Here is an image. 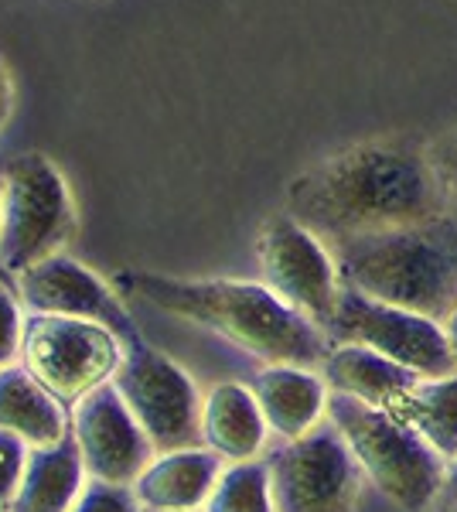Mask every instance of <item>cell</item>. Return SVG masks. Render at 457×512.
<instances>
[{
    "instance_id": "cell-1",
    "label": "cell",
    "mask_w": 457,
    "mask_h": 512,
    "mask_svg": "<svg viewBox=\"0 0 457 512\" xmlns=\"http://www.w3.org/2000/svg\"><path fill=\"white\" fill-rule=\"evenodd\" d=\"M287 216L338 250L352 239L447 216V202L427 147L372 140L304 171L287 192Z\"/></svg>"
},
{
    "instance_id": "cell-2",
    "label": "cell",
    "mask_w": 457,
    "mask_h": 512,
    "mask_svg": "<svg viewBox=\"0 0 457 512\" xmlns=\"http://www.w3.org/2000/svg\"><path fill=\"white\" fill-rule=\"evenodd\" d=\"M113 287L140 294L147 304L174 318L209 328L267 366H301L318 373L335 345L324 328L297 315L270 287L253 280H185L127 270L116 277Z\"/></svg>"
},
{
    "instance_id": "cell-3",
    "label": "cell",
    "mask_w": 457,
    "mask_h": 512,
    "mask_svg": "<svg viewBox=\"0 0 457 512\" xmlns=\"http://www.w3.org/2000/svg\"><path fill=\"white\" fill-rule=\"evenodd\" d=\"M342 284L437 325L457 311V219L437 216L331 250Z\"/></svg>"
},
{
    "instance_id": "cell-4",
    "label": "cell",
    "mask_w": 457,
    "mask_h": 512,
    "mask_svg": "<svg viewBox=\"0 0 457 512\" xmlns=\"http://www.w3.org/2000/svg\"><path fill=\"white\" fill-rule=\"evenodd\" d=\"M328 420L345 437L362 475L396 509L430 512L440 506L447 461L396 410H382L355 400V396L331 393Z\"/></svg>"
},
{
    "instance_id": "cell-5",
    "label": "cell",
    "mask_w": 457,
    "mask_h": 512,
    "mask_svg": "<svg viewBox=\"0 0 457 512\" xmlns=\"http://www.w3.org/2000/svg\"><path fill=\"white\" fill-rule=\"evenodd\" d=\"M79 229L69 181L45 154L14 158L0 175V267L11 277L58 256Z\"/></svg>"
},
{
    "instance_id": "cell-6",
    "label": "cell",
    "mask_w": 457,
    "mask_h": 512,
    "mask_svg": "<svg viewBox=\"0 0 457 512\" xmlns=\"http://www.w3.org/2000/svg\"><path fill=\"white\" fill-rule=\"evenodd\" d=\"M113 390L127 403L140 431L157 454L205 448L202 396L178 362L151 349L147 342L123 345V359L113 373Z\"/></svg>"
},
{
    "instance_id": "cell-7",
    "label": "cell",
    "mask_w": 457,
    "mask_h": 512,
    "mask_svg": "<svg viewBox=\"0 0 457 512\" xmlns=\"http://www.w3.org/2000/svg\"><path fill=\"white\" fill-rule=\"evenodd\" d=\"M277 512H352L362 468L328 417L304 437L280 441L263 454Z\"/></svg>"
},
{
    "instance_id": "cell-8",
    "label": "cell",
    "mask_w": 457,
    "mask_h": 512,
    "mask_svg": "<svg viewBox=\"0 0 457 512\" xmlns=\"http://www.w3.org/2000/svg\"><path fill=\"white\" fill-rule=\"evenodd\" d=\"M123 359V342L96 321L28 315L21 335V366L62 407L79 403L96 386L110 383Z\"/></svg>"
},
{
    "instance_id": "cell-9",
    "label": "cell",
    "mask_w": 457,
    "mask_h": 512,
    "mask_svg": "<svg viewBox=\"0 0 457 512\" xmlns=\"http://www.w3.org/2000/svg\"><path fill=\"white\" fill-rule=\"evenodd\" d=\"M324 335L335 345H365V349L413 369L423 379L457 373V355L447 342L444 325L393 308V304L372 301L348 284L338 291L335 315H331Z\"/></svg>"
},
{
    "instance_id": "cell-10",
    "label": "cell",
    "mask_w": 457,
    "mask_h": 512,
    "mask_svg": "<svg viewBox=\"0 0 457 512\" xmlns=\"http://www.w3.org/2000/svg\"><path fill=\"white\" fill-rule=\"evenodd\" d=\"M256 256H260V284L270 287L297 315L328 328L342 291V277L328 246L284 212L263 226Z\"/></svg>"
},
{
    "instance_id": "cell-11",
    "label": "cell",
    "mask_w": 457,
    "mask_h": 512,
    "mask_svg": "<svg viewBox=\"0 0 457 512\" xmlns=\"http://www.w3.org/2000/svg\"><path fill=\"white\" fill-rule=\"evenodd\" d=\"M69 431L76 437L86 475L106 485H134L140 472L157 458L147 434L113 383L96 386L69 407Z\"/></svg>"
},
{
    "instance_id": "cell-12",
    "label": "cell",
    "mask_w": 457,
    "mask_h": 512,
    "mask_svg": "<svg viewBox=\"0 0 457 512\" xmlns=\"http://www.w3.org/2000/svg\"><path fill=\"white\" fill-rule=\"evenodd\" d=\"M14 291L31 315H58V318H79L96 321V325L110 328L123 345L140 342L134 321L123 308L116 287L96 277L79 260L58 253L48 260L28 267L24 274L14 277Z\"/></svg>"
},
{
    "instance_id": "cell-13",
    "label": "cell",
    "mask_w": 457,
    "mask_h": 512,
    "mask_svg": "<svg viewBox=\"0 0 457 512\" xmlns=\"http://www.w3.org/2000/svg\"><path fill=\"white\" fill-rule=\"evenodd\" d=\"M222 472H226V461L209 448L168 451L157 454L130 489H134L137 502L144 509L198 512L205 509Z\"/></svg>"
},
{
    "instance_id": "cell-14",
    "label": "cell",
    "mask_w": 457,
    "mask_h": 512,
    "mask_svg": "<svg viewBox=\"0 0 457 512\" xmlns=\"http://www.w3.org/2000/svg\"><path fill=\"white\" fill-rule=\"evenodd\" d=\"M256 403L263 410L270 434L280 441L304 437L311 427H318L328 417V383L321 373L301 366H263L260 373L249 379Z\"/></svg>"
},
{
    "instance_id": "cell-15",
    "label": "cell",
    "mask_w": 457,
    "mask_h": 512,
    "mask_svg": "<svg viewBox=\"0 0 457 512\" xmlns=\"http://www.w3.org/2000/svg\"><path fill=\"white\" fill-rule=\"evenodd\" d=\"M270 427L256 396L243 383H215L202 403V441L226 465L253 461L267 451Z\"/></svg>"
},
{
    "instance_id": "cell-16",
    "label": "cell",
    "mask_w": 457,
    "mask_h": 512,
    "mask_svg": "<svg viewBox=\"0 0 457 512\" xmlns=\"http://www.w3.org/2000/svg\"><path fill=\"white\" fill-rule=\"evenodd\" d=\"M318 373L331 393L355 396V400L372 403V407L382 410L400 407L403 396L423 379L413 369L365 349V345H331L328 359L321 362Z\"/></svg>"
},
{
    "instance_id": "cell-17",
    "label": "cell",
    "mask_w": 457,
    "mask_h": 512,
    "mask_svg": "<svg viewBox=\"0 0 457 512\" xmlns=\"http://www.w3.org/2000/svg\"><path fill=\"white\" fill-rule=\"evenodd\" d=\"M82 485H86V465L69 431L62 441L28 451V465L7 512H69Z\"/></svg>"
},
{
    "instance_id": "cell-18",
    "label": "cell",
    "mask_w": 457,
    "mask_h": 512,
    "mask_svg": "<svg viewBox=\"0 0 457 512\" xmlns=\"http://www.w3.org/2000/svg\"><path fill=\"white\" fill-rule=\"evenodd\" d=\"M0 431L18 434L31 448H45L69 434V414L24 366L0 369Z\"/></svg>"
},
{
    "instance_id": "cell-19",
    "label": "cell",
    "mask_w": 457,
    "mask_h": 512,
    "mask_svg": "<svg viewBox=\"0 0 457 512\" xmlns=\"http://www.w3.org/2000/svg\"><path fill=\"white\" fill-rule=\"evenodd\" d=\"M396 414H400L444 461L457 458V373L420 379V383L403 396Z\"/></svg>"
},
{
    "instance_id": "cell-20",
    "label": "cell",
    "mask_w": 457,
    "mask_h": 512,
    "mask_svg": "<svg viewBox=\"0 0 457 512\" xmlns=\"http://www.w3.org/2000/svg\"><path fill=\"white\" fill-rule=\"evenodd\" d=\"M202 512H277L273 509L267 461L253 458L226 465Z\"/></svg>"
},
{
    "instance_id": "cell-21",
    "label": "cell",
    "mask_w": 457,
    "mask_h": 512,
    "mask_svg": "<svg viewBox=\"0 0 457 512\" xmlns=\"http://www.w3.org/2000/svg\"><path fill=\"white\" fill-rule=\"evenodd\" d=\"M69 512H144L130 485H106L89 478Z\"/></svg>"
},
{
    "instance_id": "cell-22",
    "label": "cell",
    "mask_w": 457,
    "mask_h": 512,
    "mask_svg": "<svg viewBox=\"0 0 457 512\" xmlns=\"http://www.w3.org/2000/svg\"><path fill=\"white\" fill-rule=\"evenodd\" d=\"M28 451H31L28 441H21L11 431H0V509H11L24 465H28Z\"/></svg>"
},
{
    "instance_id": "cell-23",
    "label": "cell",
    "mask_w": 457,
    "mask_h": 512,
    "mask_svg": "<svg viewBox=\"0 0 457 512\" xmlns=\"http://www.w3.org/2000/svg\"><path fill=\"white\" fill-rule=\"evenodd\" d=\"M21 335H24V318L18 308L14 287L0 280V369L14 366V359H21Z\"/></svg>"
},
{
    "instance_id": "cell-24",
    "label": "cell",
    "mask_w": 457,
    "mask_h": 512,
    "mask_svg": "<svg viewBox=\"0 0 457 512\" xmlns=\"http://www.w3.org/2000/svg\"><path fill=\"white\" fill-rule=\"evenodd\" d=\"M430 161H434V171L440 178V188H444V202H447V216L457 219V127L447 130L444 137L427 144Z\"/></svg>"
},
{
    "instance_id": "cell-25",
    "label": "cell",
    "mask_w": 457,
    "mask_h": 512,
    "mask_svg": "<svg viewBox=\"0 0 457 512\" xmlns=\"http://www.w3.org/2000/svg\"><path fill=\"white\" fill-rule=\"evenodd\" d=\"M7 117H11V76H7L4 62H0V130H4Z\"/></svg>"
},
{
    "instance_id": "cell-26",
    "label": "cell",
    "mask_w": 457,
    "mask_h": 512,
    "mask_svg": "<svg viewBox=\"0 0 457 512\" xmlns=\"http://www.w3.org/2000/svg\"><path fill=\"white\" fill-rule=\"evenodd\" d=\"M457 506V458L447 461V482H444V495H440V509Z\"/></svg>"
},
{
    "instance_id": "cell-27",
    "label": "cell",
    "mask_w": 457,
    "mask_h": 512,
    "mask_svg": "<svg viewBox=\"0 0 457 512\" xmlns=\"http://www.w3.org/2000/svg\"><path fill=\"white\" fill-rule=\"evenodd\" d=\"M444 332H447V342H451V349H454V355H457V311L444 321Z\"/></svg>"
},
{
    "instance_id": "cell-28",
    "label": "cell",
    "mask_w": 457,
    "mask_h": 512,
    "mask_svg": "<svg viewBox=\"0 0 457 512\" xmlns=\"http://www.w3.org/2000/svg\"><path fill=\"white\" fill-rule=\"evenodd\" d=\"M0 280H4V284H11V287H14V277H11V274H7V270H4V267H0Z\"/></svg>"
},
{
    "instance_id": "cell-29",
    "label": "cell",
    "mask_w": 457,
    "mask_h": 512,
    "mask_svg": "<svg viewBox=\"0 0 457 512\" xmlns=\"http://www.w3.org/2000/svg\"><path fill=\"white\" fill-rule=\"evenodd\" d=\"M440 512H457V506H447V509H440Z\"/></svg>"
},
{
    "instance_id": "cell-30",
    "label": "cell",
    "mask_w": 457,
    "mask_h": 512,
    "mask_svg": "<svg viewBox=\"0 0 457 512\" xmlns=\"http://www.w3.org/2000/svg\"><path fill=\"white\" fill-rule=\"evenodd\" d=\"M144 512H154V509H144Z\"/></svg>"
},
{
    "instance_id": "cell-31",
    "label": "cell",
    "mask_w": 457,
    "mask_h": 512,
    "mask_svg": "<svg viewBox=\"0 0 457 512\" xmlns=\"http://www.w3.org/2000/svg\"><path fill=\"white\" fill-rule=\"evenodd\" d=\"M0 512H7V509H0Z\"/></svg>"
}]
</instances>
